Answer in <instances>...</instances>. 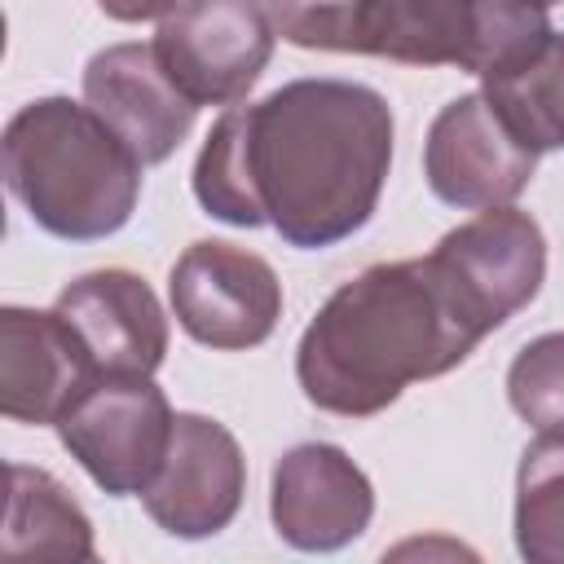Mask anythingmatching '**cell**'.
I'll return each instance as SVG.
<instances>
[{
	"instance_id": "5b68a950",
	"label": "cell",
	"mask_w": 564,
	"mask_h": 564,
	"mask_svg": "<svg viewBox=\"0 0 564 564\" xmlns=\"http://www.w3.org/2000/svg\"><path fill=\"white\" fill-rule=\"evenodd\" d=\"M172 423L176 414L150 375H97L53 427L101 494L141 498L167 458Z\"/></svg>"
},
{
	"instance_id": "2e32d148",
	"label": "cell",
	"mask_w": 564,
	"mask_h": 564,
	"mask_svg": "<svg viewBox=\"0 0 564 564\" xmlns=\"http://www.w3.org/2000/svg\"><path fill=\"white\" fill-rule=\"evenodd\" d=\"M516 551L529 564H564V436L538 432L516 467Z\"/></svg>"
},
{
	"instance_id": "44dd1931",
	"label": "cell",
	"mask_w": 564,
	"mask_h": 564,
	"mask_svg": "<svg viewBox=\"0 0 564 564\" xmlns=\"http://www.w3.org/2000/svg\"><path fill=\"white\" fill-rule=\"evenodd\" d=\"M269 4H295V0H269Z\"/></svg>"
},
{
	"instance_id": "5bb4252c",
	"label": "cell",
	"mask_w": 564,
	"mask_h": 564,
	"mask_svg": "<svg viewBox=\"0 0 564 564\" xmlns=\"http://www.w3.org/2000/svg\"><path fill=\"white\" fill-rule=\"evenodd\" d=\"M436 251L454 264L467 291L502 326L529 308L546 278V238L542 225L520 207H485L458 229H449Z\"/></svg>"
},
{
	"instance_id": "277c9868",
	"label": "cell",
	"mask_w": 564,
	"mask_h": 564,
	"mask_svg": "<svg viewBox=\"0 0 564 564\" xmlns=\"http://www.w3.org/2000/svg\"><path fill=\"white\" fill-rule=\"evenodd\" d=\"M273 26L317 53L458 66L476 79L485 66V0H295L273 4Z\"/></svg>"
},
{
	"instance_id": "8fae6325",
	"label": "cell",
	"mask_w": 564,
	"mask_h": 564,
	"mask_svg": "<svg viewBox=\"0 0 564 564\" xmlns=\"http://www.w3.org/2000/svg\"><path fill=\"white\" fill-rule=\"evenodd\" d=\"M97 375H154L167 357V313L132 269H93L53 300Z\"/></svg>"
},
{
	"instance_id": "9a60e30c",
	"label": "cell",
	"mask_w": 564,
	"mask_h": 564,
	"mask_svg": "<svg viewBox=\"0 0 564 564\" xmlns=\"http://www.w3.org/2000/svg\"><path fill=\"white\" fill-rule=\"evenodd\" d=\"M4 555H62L93 560V520L70 498V489L44 467L9 463V516H4Z\"/></svg>"
},
{
	"instance_id": "8992f818",
	"label": "cell",
	"mask_w": 564,
	"mask_h": 564,
	"mask_svg": "<svg viewBox=\"0 0 564 564\" xmlns=\"http://www.w3.org/2000/svg\"><path fill=\"white\" fill-rule=\"evenodd\" d=\"M150 44L185 101L238 106L264 75L278 26L260 0H181Z\"/></svg>"
},
{
	"instance_id": "30bf717a",
	"label": "cell",
	"mask_w": 564,
	"mask_h": 564,
	"mask_svg": "<svg viewBox=\"0 0 564 564\" xmlns=\"http://www.w3.org/2000/svg\"><path fill=\"white\" fill-rule=\"evenodd\" d=\"M375 485L330 441H300L278 454L269 476L273 533L295 551H344L370 529Z\"/></svg>"
},
{
	"instance_id": "9c48e42d",
	"label": "cell",
	"mask_w": 564,
	"mask_h": 564,
	"mask_svg": "<svg viewBox=\"0 0 564 564\" xmlns=\"http://www.w3.org/2000/svg\"><path fill=\"white\" fill-rule=\"evenodd\" d=\"M242 494H247V458L238 436L212 414L176 410L167 458L141 494L145 516L163 533L198 542L229 529V520L242 507Z\"/></svg>"
},
{
	"instance_id": "4fadbf2b",
	"label": "cell",
	"mask_w": 564,
	"mask_h": 564,
	"mask_svg": "<svg viewBox=\"0 0 564 564\" xmlns=\"http://www.w3.org/2000/svg\"><path fill=\"white\" fill-rule=\"evenodd\" d=\"M97 379L84 344L57 308H0V410L13 423H57Z\"/></svg>"
},
{
	"instance_id": "3957f363",
	"label": "cell",
	"mask_w": 564,
	"mask_h": 564,
	"mask_svg": "<svg viewBox=\"0 0 564 564\" xmlns=\"http://www.w3.org/2000/svg\"><path fill=\"white\" fill-rule=\"evenodd\" d=\"M141 172L145 163L88 101L35 97L4 123V185L53 238L119 234L137 212Z\"/></svg>"
},
{
	"instance_id": "ac0fdd59",
	"label": "cell",
	"mask_w": 564,
	"mask_h": 564,
	"mask_svg": "<svg viewBox=\"0 0 564 564\" xmlns=\"http://www.w3.org/2000/svg\"><path fill=\"white\" fill-rule=\"evenodd\" d=\"M507 401L533 432L564 436V330H546L511 357Z\"/></svg>"
},
{
	"instance_id": "52a82bcc",
	"label": "cell",
	"mask_w": 564,
	"mask_h": 564,
	"mask_svg": "<svg viewBox=\"0 0 564 564\" xmlns=\"http://www.w3.org/2000/svg\"><path fill=\"white\" fill-rule=\"evenodd\" d=\"M167 295L181 330L216 352L260 348L282 317V282L273 264L220 238L189 242L176 256Z\"/></svg>"
},
{
	"instance_id": "e0dca14e",
	"label": "cell",
	"mask_w": 564,
	"mask_h": 564,
	"mask_svg": "<svg viewBox=\"0 0 564 564\" xmlns=\"http://www.w3.org/2000/svg\"><path fill=\"white\" fill-rule=\"evenodd\" d=\"M485 93L538 154L564 150V31H555L520 75L485 84Z\"/></svg>"
},
{
	"instance_id": "d6986e66",
	"label": "cell",
	"mask_w": 564,
	"mask_h": 564,
	"mask_svg": "<svg viewBox=\"0 0 564 564\" xmlns=\"http://www.w3.org/2000/svg\"><path fill=\"white\" fill-rule=\"evenodd\" d=\"M181 0H97V9L115 22H163Z\"/></svg>"
},
{
	"instance_id": "ffe728a7",
	"label": "cell",
	"mask_w": 564,
	"mask_h": 564,
	"mask_svg": "<svg viewBox=\"0 0 564 564\" xmlns=\"http://www.w3.org/2000/svg\"><path fill=\"white\" fill-rule=\"evenodd\" d=\"M533 4H542V9H551V4H560V0H533Z\"/></svg>"
},
{
	"instance_id": "6da1fadb",
	"label": "cell",
	"mask_w": 564,
	"mask_h": 564,
	"mask_svg": "<svg viewBox=\"0 0 564 564\" xmlns=\"http://www.w3.org/2000/svg\"><path fill=\"white\" fill-rule=\"evenodd\" d=\"M388 167V97L357 79L308 75L225 106L194 159V198L212 220L269 225L286 247L326 251L370 225Z\"/></svg>"
},
{
	"instance_id": "7a4b0ae2",
	"label": "cell",
	"mask_w": 564,
	"mask_h": 564,
	"mask_svg": "<svg viewBox=\"0 0 564 564\" xmlns=\"http://www.w3.org/2000/svg\"><path fill=\"white\" fill-rule=\"evenodd\" d=\"M494 330L489 308L432 247L335 286L295 344V379L317 410L370 419L410 383L463 366Z\"/></svg>"
},
{
	"instance_id": "7c38bea8",
	"label": "cell",
	"mask_w": 564,
	"mask_h": 564,
	"mask_svg": "<svg viewBox=\"0 0 564 564\" xmlns=\"http://www.w3.org/2000/svg\"><path fill=\"white\" fill-rule=\"evenodd\" d=\"M84 101L123 137V145L145 163L172 159V150L189 137L198 106L181 97V88L163 75L154 44L128 40L88 57L84 66Z\"/></svg>"
},
{
	"instance_id": "ba28073f",
	"label": "cell",
	"mask_w": 564,
	"mask_h": 564,
	"mask_svg": "<svg viewBox=\"0 0 564 564\" xmlns=\"http://www.w3.org/2000/svg\"><path fill=\"white\" fill-rule=\"evenodd\" d=\"M538 159L542 154L516 132V123L485 88L441 106L423 141L427 189L458 212L516 203L533 181Z\"/></svg>"
}]
</instances>
